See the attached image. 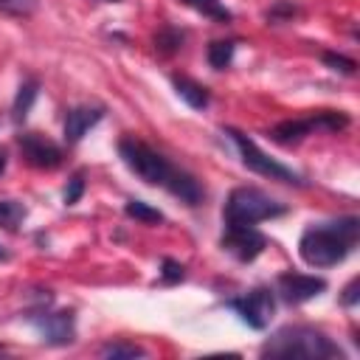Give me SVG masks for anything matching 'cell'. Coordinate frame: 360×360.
<instances>
[{
  "label": "cell",
  "instance_id": "1",
  "mask_svg": "<svg viewBox=\"0 0 360 360\" xmlns=\"http://www.w3.org/2000/svg\"><path fill=\"white\" fill-rule=\"evenodd\" d=\"M360 239L357 217H338L329 222H312L298 239V256L309 267H335L340 264Z\"/></svg>",
  "mask_w": 360,
  "mask_h": 360
},
{
  "label": "cell",
  "instance_id": "2",
  "mask_svg": "<svg viewBox=\"0 0 360 360\" xmlns=\"http://www.w3.org/2000/svg\"><path fill=\"white\" fill-rule=\"evenodd\" d=\"M262 357H284V360H329L343 357L340 346L321 329L307 323H287L276 329L262 343Z\"/></svg>",
  "mask_w": 360,
  "mask_h": 360
},
{
  "label": "cell",
  "instance_id": "3",
  "mask_svg": "<svg viewBox=\"0 0 360 360\" xmlns=\"http://www.w3.org/2000/svg\"><path fill=\"white\" fill-rule=\"evenodd\" d=\"M284 214H287L284 202L273 200L262 188L239 186L225 200L222 222H225V228H248V225H256V222H264L273 217H284Z\"/></svg>",
  "mask_w": 360,
  "mask_h": 360
},
{
  "label": "cell",
  "instance_id": "4",
  "mask_svg": "<svg viewBox=\"0 0 360 360\" xmlns=\"http://www.w3.org/2000/svg\"><path fill=\"white\" fill-rule=\"evenodd\" d=\"M118 155L127 163V169L149 186H166L172 172H174V166L160 152H155L152 146H146L143 141H135V138H121L118 141Z\"/></svg>",
  "mask_w": 360,
  "mask_h": 360
},
{
  "label": "cell",
  "instance_id": "5",
  "mask_svg": "<svg viewBox=\"0 0 360 360\" xmlns=\"http://www.w3.org/2000/svg\"><path fill=\"white\" fill-rule=\"evenodd\" d=\"M349 127V115L346 112H338V110H321L315 115H307V118H290V121H281L276 124L267 138L278 146H295L301 143L307 135L323 129V132H340Z\"/></svg>",
  "mask_w": 360,
  "mask_h": 360
},
{
  "label": "cell",
  "instance_id": "6",
  "mask_svg": "<svg viewBox=\"0 0 360 360\" xmlns=\"http://www.w3.org/2000/svg\"><path fill=\"white\" fill-rule=\"evenodd\" d=\"M222 132L233 141V146L239 149L242 163H245L250 172H256V174H262V177H270V180H278V183H287V186H304V177H301L298 172H292L290 166H284V163H278L276 158H270L267 152H262L245 132H239V129H233V127H225Z\"/></svg>",
  "mask_w": 360,
  "mask_h": 360
},
{
  "label": "cell",
  "instance_id": "7",
  "mask_svg": "<svg viewBox=\"0 0 360 360\" xmlns=\"http://www.w3.org/2000/svg\"><path fill=\"white\" fill-rule=\"evenodd\" d=\"M225 307L233 309L242 323H248L250 329L262 332V329H267V323H270V318L276 312V295H273L270 287H256V290H250V292H245L239 298H228Z\"/></svg>",
  "mask_w": 360,
  "mask_h": 360
},
{
  "label": "cell",
  "instance_id": "8",
  "mask_svg": "<svg viewBox=\"0 0 360 360\" xmlns=\"http://www.w3.org/2000/svg\"><path fill=\"white\" fill-rule=\"evenodd\" d=\"M25 321L51 346H68L76 340V315L70 309H37L28 312Z\"/></svg>",
  "mask_w": 360,
  "mask_h": 360
},
{
  "label": "cell",
  "instance_id": "9",
  "mask_svg": "<svg viewBox=\"0 0 360 360\" xmlns=\"http://www.w3.org/2000/svg\"><path fill=\"white\" fill-rule=\"evenodd\" d=\"M17 146H20L22 160L28 166H34V169H56L62 163V149L51 138L39 135V132H22V135H17Z\"/></svg>",
  "mask_w": 360,
  "mask_h": 360
},
{
  "label": "cell",
  "instance_id": "10",
  "mask_svg": "<svg viewBox=\"0 0 360 360\" xmlns=\"http://www.w3.org/2000/svg\"><path fill=\"white\" fill-rule=\"evenodd\" d=\"M326 290V278L307 276V273H281L276 281V292L284 304H304Z\"/></svg>",
  "mask_w": 360,
  "mask_h": 360
},
{
  "label": "cell",
  "instance_id": "11",
  "mask_svg": "<svg viewBox=\"0 0 360 360\" xmlns=\"http://www.w3.org/2000/svg\"><path fill=\"white\" fill-rule=\"evenodd\" d=\"M264 248H267V236L262 231H256L253 225L225 228V233H222V250H228L239 262H253Z\"/></svg>",
  "mask_w": 360,
  "mask_h": 360
},
{
  "label": "cell",
  "instance_id": "12",
  "mask_svg": "<svg viewBox=\"0 0 360 360\" xmlns=\"http://www.w3.org/2000/svg\"><path fill=\"white\" fill-rule=\"evenodd\" d=\"M104 118V110L101 107H87V104H79V107H70L65 112V143H79L98 121Z\"/></svg>",
  "mask_w": 360,
  "mask_h": 360
},
{
  "label": "cell",
  "instance_id": "13",
  "mask_svg": "<svg viewBox=\"0 0 360 360\" xmlns=\"http://www.w3.org/2000/svg\"><path fill=\"white\" fill-rule=\"evenodd\" d=\"M163 188H169V191H172L180 202H186V205H200V200H202V186L197 183V177L188 174V172H183V169H177V166H174L169 183H166Z\"/></svg>",
  "mask_w": 360,
  "mask_h": 360
},
{
  "label": "cell",
  "instance_id": "14",
  "mask_svg": "<svg viewBox=\"0 0 360 360\" xmlns=\"http://www.w3.org/2000/svg\"><path fill=\"white\" fill-rule=\"evenodd\" d=\"M172 84H174V93L188 104V107H194V110H205L208 104H211V93L200 84V82H194V79H188V76H172Z\"/></svg>",
  "mask_w": 360,
  "mask_h": 360
},
{
  "label": "cell",
  "instance_id": "15",
  "mask_svg": "<svg viewBox=\"0 0 360 360\" xmlns=\"http://www.w3.org/2000/svg\"><path fill=\"white\" fill-rule=\"evenodd\" d=\"M37 96H39V82L37 79H25L17 87V96H14V104H11V121L14 124H22L25 121V115L31 112Z\"/></svg>",
  "mask_w": 360,
  "mask_h": 360
},
{
  "label": "cell",
  "instance_id": "16",
  "mask_svg": "<svg viewBox=\"0 0 360 360\" xmlns=\"http://www.w3.org/2000/svg\"><path fill=\"white\" fill-rule=\"evenodd\" d=\"M183 39H186V34H183L180 28L163 25V28L155 34V51H158L160 56H172V53H177V51L183 48Z\"/></svg>",
  "mask_w": 360,
  "mask_h": 360
},
{
  "label": "cell",
  "instance_id": "17",
  "mask_svg": "<svg viewBox=\"0 0 360 360\" xmlns=\"http://www.w3.org/2000/svg\"><path fill=\"white\" fill-rule=\"evenodd\" d=\"M180 3H186L188 8L200 11L202 17H208V20H214V22H222V25L233 20L231 8H225V6H222V0H180Z\"/></svg>",
  "mask_w": 360,
  "mask_h": 360
},
{
  "label": "cell",
  "instance_id": "18",
  "mask_svg": "<svg viewBox=\"0 0 360 360\" xmlns=\"http://www.w3.org/2000/svg\"><path fill=\"white\" fill-rule=\"evenodd\" d=\"M98 354L112 357V360H135V357H146V349L138 343H129V340H112V343H104L98 349Z\"/></svg>",
  "mask_w": 360,
  "mask_h": 360
},
{
  "label": "cell",
  "instance_id": "19",
  "mask_svg": "<svg viewBox=\"0 0 360 360\" xmlns=\"http://www.w3.org/2000/svg\"><path fill=\"white\" fill-rule=\"evenodd\" d=\"M124 214H127L129 219L143 222V225H158V222H163V214H160L158 208H152L149 202H143V200H127Z\"/></svg>",
  "mask_w": 360,
  "mask_h": 360
},
{
  "label": "cell",
  "instance_id": "20",
  "mask_svg": "<svg viewBox=\"0 0 360 360\" xmlns=\"http://www.w3.org/2000/svg\"><path fill=\"white\" fill-rule=\"evenodd\" d=\"M233 51H236V42H231V39H217V42H211V45H208V65H211L214 70L228 68L231 59H233Z\"/></svg>",
  "mask_w": 360,
  "mask_h": 360
},
{
  "label": "cell",
  "instance_id": "21",
  "mask_svg": "<svg viewBox=\"0 0 360 360\" xmlns=\"http://www.w3.org/2000/svg\"><path fill=\"white\" fill-rule=\"evenodd\" d=\"M25 219V205L17 200H0V228L17 231L20 222Z\"/></svg>",
  "mask_w": 360,
  "mask_h": 360
},
{
  "label": "cell",
  "instance_id": "22",
  "mask_svg": "<svg viewBox=\"0 0 360 360\" xmlns=\"http://www.w3.org/2000/svg\"><path fill=\"white\" fill-rule=\"evenodd\" d=\"M295 14H298V6H295V3H290V0H276V3L264 11V20L273 22V25H278V22L292 20Z\"/></svg>",
  "mask_w": 360,
  "mask_h": 360
},
{
  "label": "cell",
  "instance_id": "23",
  "mask_svg": "<svg viewBox=\"0 0 360 360\" xmlns=\"http://www.w3.org/2000/svg\"><path fill=\"white\" fill-rule=\"evenodd\" d=\"M323 65L326 68H332V70H338V73H343V76H354L357 73V62L354 59H349V56H343V53H335V51H323Z\"/></svg>",
  "mask_w": 360,
  "mask_h": 360
},
{
  "label": "cell",
  "instance_id": "24",
  "mask_svg": "<svg viewBox=\"0 0 360 360\" xmlns=\"http://www.w3.org/2000/svg\"><path fill=\"white\" fill-rule=\"evenodd\" d=\"M186 278V267L177 262V259H163L160 262V281L163 284H177V281H183Z\"/></svg>",
  "mask_w": 360,
  "mask_h": 360
},
{
  "label": "cell",
  "instance_id": "25",
  "mask_svg": "<svg viewBox=\"0 0 360 360\" xmlns=\"http://www.w3.org/2000/svg\"><path fill=\"white\" fill-rule=\"evenodd\" d=\"M39 0H0V11L6 14H17V17H28L37 11Z\"/></svg>",
  "mask_w": 360,
  "mask_h": 360
},
{
  "label": "cell",
  "instance_id": "26",
  "mask_svg": "<svg viewBox=\"0 0 360 360\" xmlns=\"http://www.w3.org/2000/svg\"><path fill=\"white\" fill-rule=\"evenodd\" d=\"M82 194H84V174L76 172V174L68 180V186H65V205H76V202L82 200Z\"/></svg>",
  "mask_w": 360,
  "mask_h": 360
},
{
  "label": "cell",
  "instance_id": "27",
  "mask_svg": "<svg viewBox=\"0 0 360 360\" xmlns=\"http://www.w3.org/2000/svg\"><path fill=\"white\" fill-rule=\"evenodd\" d=\"M360 301V278H352L346 287H343V292H340V304L343 307H354Z\"/></svg>",
  "mask_w": 360,
  "mask_h": 360
},
{
  "label": "cell",
  "instance_id": "28",
  "mask_svg": "<svg viewBox=\"0 0 360 360\" xmlns=\"http://www.w3.org/2000/svg\"><path fill=\"white\" fill-rule=\"evenodd\" d=\"M6 163H8V152H6L3 146H0V174L6 172Z\"/></svg>",
  "mask_w": 360,
  "mask_h": 360
},
{
  "label": "cell",
  "instance_id": "29",
  "mask_svg": "<svg viewBox=\"0 0 360 360\" xmlns=\"http://www.w3.org/2000/svg\"><path fill=\"white\" fill-rule=\"evenodd\" d=\"M8 259H11V253H8V250L0 245V262H8Z\"/></svg>",
  "mask_w": 360,
  "mask_h": 360
},
{
  "label": "cell",
  "instance_id": "30",
  "mask_svg": "<svg viewBox=\"0 0 360 360\" xmlns=\"http://www.w3.org/2000/svg\"><path fill=\"white\" fill-rule=\"evenodd\" d=\"M110 3H118V0H110Z\"/></svg>",
  "mask_w": 360,
  "mask_h": 360
},
{
  "label": "cell",
  "instance_id": "31",
  "mask_svg": "<svg viewBox=\"0 0 360 360\" xmlns=\"http://www.w3.org/2000/svg\"><path fill=\"white\" fill-rule=\"evenodd\" d=\"M0 352H3V346H0Z\"/></svg>",
  "mask_w": 360,
  "mask_h": 360
}]
</instances>
